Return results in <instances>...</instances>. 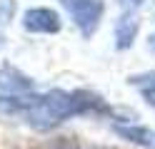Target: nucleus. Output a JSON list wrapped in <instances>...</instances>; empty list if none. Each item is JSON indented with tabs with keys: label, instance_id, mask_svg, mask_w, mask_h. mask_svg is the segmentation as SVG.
<instances>
[{
	"label": "nucleus",
	"instance_id": "obj_1",
	"mask_svg": "<svg viewBox=\"0 0 155 149\" xmlns=\"http://www.w3.org/2000/svg\"><path fill=\"white\" fill-rule=\"evenodd\" d=\"M0 109L8 114L23 117L33 129H53L60 122L70 119L75 114H88V112H108L105 102L93 92H63V89H50L48 95H10L0 97Z\"/></svg>",
	"mask_w": 155,
	"mask_h": 149
},
{
	"label": "nucleus",
	"instance_id": "obj_2",
	"mask_svg": "<svg viewBox=\"0 0 155 149\" xmlns=\"http://www.w3.org/2000/svg\"><path fill=\"white\" fill-rule=\"evenodd\" d=\"M65 8L70 10L75 25L80 27V33L85 37H90L95 33V27L100 25V17L105 13V3L103 0H70Z\"/></svg>",
	"mask_w": 155,
	"mask_h": 149
},
{
	"label": "nucleus",
	"instance_id": "obj_3",
	"mask_svg": "<svg viewBox=\"0 0 155 149\" xmlns=\"http://www.w3.org/2000/svg\"><path fill=\"white\" fill-rule=\"evenodd\" d=\"M23 25L30 33H40V35H55L60 33V15L50 8H30L23 15Z\"/></svg>",
	"mask_w": 155,
	"mask_h": 149
},
{
	"label": "nucleus",
	"instance_id": "obj_4",
	"mask_svg": "<svg viewBox=\"0 0 155 149\" xmlns=\"http://www.w3.org/2000/svg\"><path fill=\"white\" fill-rule=\"evenodd\" d=\"M33 87V79H28L20 70H15L10 65H5L0 70V89H5V92H28V89Z\"/></svg>",
	"mask_w": 155,
	"mask_h": 149
},
{
	"label": "nucleus",
	"instance_id": "obj_5",
	"mask_svg": "<svg viewBox=\"0 0 155 149\" xmlns=\"http://www.w3.org/2000/svg\"><path fill=\"white\" fill-rule=\"evenodd\" d=\"M138 30H140V23L135 15H123L115 25V40H118V50H128L133 45V40L138 37Z\"/></svg>",
	"mask_w": 155,
	"mask_h": 149
},
{
	"label": "nucleus",
	"instance_id": "obj_6",
	"mask_svg": "<svg viewBox=\"0 0 155 149\" xmlns=\"http://www.w3.org/2000/svg\"><path fill=\"white\" fill-rule=\"evenodd\" d=\"M115 132L125 139H130V142H135V144H143V147L153 144L150 142V129H145V127H115Z\"/></svg>",
	"mask_w": 155,
	"mask_h": 149
},
{
	"label": "nucleus",
	"instance_id": "obj_7",
	"mask_svg": "<svg viewBox=\"0 0 155 149\" xmlns=\"http://www.w3.org/2000/svg\"><path fill=\"white\" fill-rule=\"evenodd\" d=\"M130 82L138 85L143 97H145V102H148L150 107H155V72H148L143 77H130Z\"/></svg>",
	"mask_w": 155,
	"mask_h": 149
},
{
	"label": "nucleus",
	"instance_id": "obj_8",
	"mask_svg": "<svg viewBox=\"0 0 155 149\" xmlns=\"http://www.w3.org/2000/svg\"><path fill=\"white\" fill-rule=\"evenodd\" d=\"M48 149H80L73 139H55V142L48 144Z\"/></svg>",
	"mask_w": 155,
	"mask_h": 149
},
{
	"label": "nucleus",
	"instance_id": "obj_9",
	"mask_svg": "<svg viewBox=\"0 0 155 149\" xmlns=\"http://www.w3.org/2000/svg\"><path fill=\"white\" fill-rule=\"evenodd\" d=\"M123 5H128V8H138V5H143L145 0H120Z\"/></svg>",
	"mask_w": 155,
	"mask_h": 149
},
{
	"label": "nucleus",
	"instance_id": "obj_10",
	"mask_svg": "<svg viewBox=\"0 0 155 149\" xmlns=\"http://www.w3.org/2000/svg\"><path fill=\"white\" fill-rule=\"evenodd\" d=\"M148 45H150V50H155V33L150 35V40H148Z\"/></svg>",
	"mask_w": 155,
	"mask_h": 149
},
{
	"label": "nucleus",
	"instance_id": "obj_11",
	"mask_svg": "<svg viewBox=\"0 0 155 149\" xmlns=\"http://www.w3.org/2000/svg\"><path fill=\"white\" fill-rule=\"evenodd\" d=\"M60 3H63V5H68V3H70V0H60Z\"/></svg>",
	"mask_w": 155,
	"mask_h": 149
},
{
	"label": "nucleus",
	"instance_id": "obj_12",
	"mask_svg": "<svg viewBox=\"0 0 155 149\" xmlns=\"http://www.w3.org/2000/svg\"><path fill=\"white\" fill-rule=\"evenodd\" d=\"M0 45H3V33H0Z\"/></svg>",
	"mask_w": 155,
	"mask_h": 149
}]
</instances>
